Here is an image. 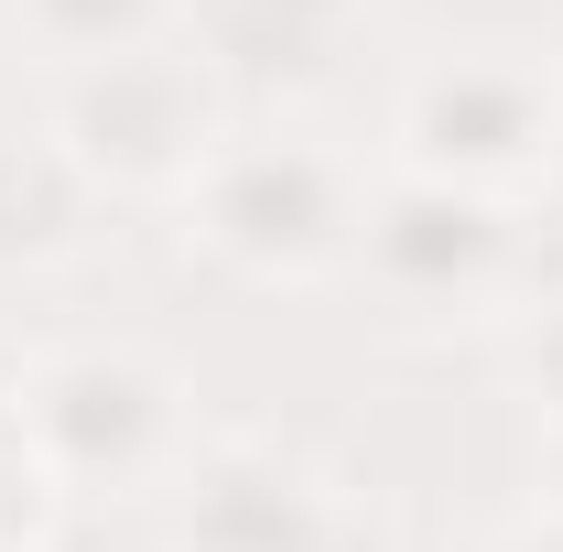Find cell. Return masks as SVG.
Masks as SVG:
<instances>
[{"instance_id":"cell-10","label":"cell","mask_w":563,"mask_h":552,"mask_svg":"<svg viewBox=\"0 0 563 552\" xmlns=\"http://www.w3.org/2000/svg\"><path fill=\"white\" fill-rule=\"evenodd\" d=\"M44 477H33V455L11 444V422H0V552H33V531H44Z\"/></svg>"},{"instance_id":"cell-6","label":"cell","mask_w":563,"mask_h":552,"mask_svg":"<svg viewBox=\"0 0 563 552\" xmlns=\"http://www.w3.org/2000/svg\"><path fill=\"white\" fill-rule=\"evenodd\" d=\"M163 520L174 552H357V487L292 433H207Z\"/></svg>"},{"instance_id":"cell-13","label":"cell","mask_w":563,"mask_h":552,"mask_svg":"<svg viewBox=\"0 0 563 552\" xmlns=\"http://www.w3.org/2000/svg\"><path fill=\"white\" fill-rule=\"evenodd\" d=\"M0 261H11V207H0Z\"/></svg>"},{"instance_id":"cell-4","label":"cell","mask_w":563,"mask_h":552,"mask_svg":"<svg viewBox=\"0 0 563 552\" xmlns=\"http://www.w3.org/2000/svg\"><path fill=\"white\" fill-rule=\"evenodd\" d=\"M563 152V44H444L401 76L390 98V174L488 196V207H542Z\"/></svg>"},{"instance_id":"cell-1","label":"cell","mask_w":563,"mask_h":552,"mask_svg":"<svg viewBox=\"0 0 563 552\" xmlns=\"http://www.w3.org/2000/svg\"><path fill=\"white\" fill-rule=\"evenodd\" d=\"M11 444L33 455V477L55 509H109V498H174L185 455L207 444L196 379L141 336H66L33 346L0 390Z\"/></svg>"},{"instance_id":"cell-11","label":"cell","mask_w":563,"mask_h":552,"mask_svg":"<svg viewBox=\"0 0 563 552\" xmlns=\"http://www.w3.org/2000/svg\"><path fill=\"white\" fill-rule=\"evenodd\" d=\"M520 477H531V509L563 531V433H531V466H520Z\"/></svg>"},{"instance_id":"cell-5","label":"cell","mask_w":563,"mask_h":552,"mask_svg":"<svg viewBox=\"0 0 563 552\" xmlns=\"http://www.w3.org/2000/svg\"><path fill=\"white\" fill-rule=\"evenodd\" d=\"M357 281L401 336H455V325H509V303L531 292V228L520 207L422 185V174H379L368 185V228H357Z\"/></svg>"},{"instance_id":"cell-3","label":"cell","mask_w":563,"mask_h":552,"mask_svg":"<svg viewBox=\"0 0 563 552\" xmlns=\"http://www.w3.org/2000/svg\"><path fill=\"white\" fill-rule=\"evenodd\" d=\"M228 66L207 33H174L152 55H109L44 87V163L76 196H120V207H185V185L207 174L228 141Z\"/></svg>"},{"instance_id":"cell-9","label":"cell","mask_w":563,"mask_h":552,"mask_svg":"<svg viewBox=\"0 0 563 552\" xmlns=\"http://www.w3.org/2000/svg\"><path fill=\"white\" fill-rule=\"evenodd\" d=\"M368 0H196V33H207V55L228 44H282V55H314V44H336Z\"/></svg>"},{"instance_id":"cell-12","label":"cell","mask_w":563,"mask_h":552,"mask_svg":"<svg viewBox=\"0 0 563 552\" xmlns=\"http://www.w3.org/2000/svg\"><path fill=\"white\" fill-rule=\"evenodd\" d=\"M542 228L563 239V152H553V185H542Z\"/></svg>"},{"instance_id":"cell-7","label":"cell","mask_w":563,"mask_h":552,"mask_svg":"<svg viewBox=\"0 0 563 552\" xmlns=\"http://www.w3.org/2000/svg\"><path fill=\"white\" fill-rule=\"evenodd\" d=\"M22 55H44L55 76L109 66V55H152L174 33H196V0H11Z\"/></svg>"},{"instance_id":"cell-8","label":"cell","mask_w":563,"mask_h":552,"mask_svg":"<svg viewBox=\"0 0 563 552\" xmlns=\"http://www.w3.org/2000/svg\"><path fill=\"white\" fill-rule=\"evenodd\" d=\"M498 379L509 401L531 412V433H563V281L520 292L509 325H498Z\"/></svg>"},{"instance_id":"cell-2","label":"cell","mask_w":563,"mask_h":552,"mask_svg":"<svg viewBox=\"0 0 563 552\" xmlns=\"http://www.w3.org/2000/svg\"><path fill=\"white\" fill-rule=\"evenodd\" d=\"M185 250L239 292H314L357 261L368 163L303 120H228L207 174L185 185Z\"/></svg>"}]
</instances>
